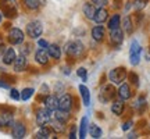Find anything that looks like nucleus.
Segmentation results:
<instances>
[{
  "mask_svg": "<svg viewBox=\"0 0 150 139\" xmlns=\"http://www.w3.org/2000/svg\"><path fill=\"white\" fill-rule=\"evenodd\" d=\"M83 45L78 40H72V42H68L65 45L64 52L71 57H81L83 54Z\"/></svg>",
  "mask_w": 150,
  "mask_h": 139,
  "instance_id": "nucleus-1",
  "label": "nucleus"
},
{
  "mask_svg": "<svg viewBox=\"0 0 150 139\" xmlns=\"http://www.w3.org/2000/svg\"><path fill=\"white\" fill-rule=\"evenodd\" d=\"M140 54H142V46L138 40H132L129 48V63L132 65H138L140 63Z\"/></svg>",
  "mask_w": 150,
  "mask_h": 139,
  "instance_id": "nucleus-2",
  "label": "nucleus"
},
{
  "mask_svg": "<svg viewBox=\"0 0 150 139\" xmlns=\"http://www.w3.org/2000/svg\"><path fill=\"white\" fill-rule=\"evenodd\" d=\"M127 77H128V74H127V70L124 68V67L112 68L111 71L108 72V78H110V81H111L112 84H115V85L122 84L124 81L127 79Z\"/></svg>",
  "mask_w": 150,
  "mask_h": 139,
  "instance_id": "nucleus-3",
  "label": "nucleus"
},
{
  "mask_svg": "<svg viewBox=\"0 0 150 139\" xmlns=\"http://www.w3.org/2000/svg\"><path fill=\"white\" fill-rule=\"evenodd\" d=\"M43 33V25L40 21H31L27 25V35L31 39H39L40 35Z\"/></svg>",
  "mask_w": 150,
  "mask_h": 139,
  "instance_id": "nucleus-4",
  "label": "nucleus"
},
{
  "mask_svg": "<svg viewBox=\"0 0 150 139\" xmlns=\"http://www.w3.org/2000/svg\"><path fill=\"white\" fill-rule=\"evenodd\" d=\"M7 38H8V42L11 45H21L24 42V39H25V35L20 28H11Z\"/></svg>",
  "mask_w": 150,
  "mask_h": 139,
  "instance_id": "nucleus-5",
  "label": "nucleus"
},
{
  "mask_svg": "<svg viewBox=\"0 0 150 139\" xmlns=\"http://www.w3.org/2000/svg\"><path fill=\"white\" fill-rule=\"evenodd\" d=\"M50 120H52V111H49L45 107V109H40V110H38L36 113V123L39 127H42V125H47L50 123Z\"/></svg>",
  "mask_w": 150,
  "mask_h": 139,
  "instance_id": "nucleus-6",
  "label": "nucleus"
},
{
  "mask_svg": "<svg viewBox=\"0 0 150 139\" xmlns=\"http://www.w3.org/2000/svg\"><path fill=\"white\" fill-rule=\"evenodd\" d=\"M115 96V89L111 85H104L100 91V102L102 103H107L111 102Z\"/></svg>",
  "mask_w": 150,
  "mask_h": 139,
  "instance_id": "nucleus-7",
  "label": "nucleus"
},
{
  "mask_svg": "<svg viewBox=\"0 0 150 139\" xmlns=\"http://www.w3.org/2000/svg\"><path fill=\"white\" fill-rule=\"evenodd\" d=\"M110 42L114 46H120L124 42V31L120 27L114 28V29H110Z\"/></svg>",
  "mask_w": 150,
  "mask_h": 139,
  "instance_id": "nucleus-8",
  "label": "nucleus"
},
{
  "mask_svg": "<svg viewBox=\"0 0 150 139\" xmlns=\"http://www.w3.org/2000/svg\"><path fill=\"white\" fill-rule=\"evenodd\" d=\"M72 96L70 93H64L59 97V109L60 110H65V111H70L72 109Z\"/></svg>",
  "mask_w": 150,
  "mask_h": 139,
  "instance_id": "nucleus-9",
  "label": "nucleus"
},
{
  "mask_svg": "<svg viewBox=\"0 0 150 139\" xmlns=\"http://www.w3.org/2000/svg\"><path fill=\"white\" fill-rule=\"evenodd\" d=\"M16 57H17L16 50L13 48H7L4 50V53L1 54V61H3V64H6V65H11L14 63Z\"/></svg>",
  "mask_w": 150,
  "mask_h": 139,
  "instance_id": "nucleus-10",
  "label": "nucleus"
},
{
  "mask_svg": "<svg viewBox=\"0 0 150 139\" xmlns=\"http://www.w3.org/2000/svg\"><path fill=\"white\" fill-rule=\"evenodd\" d=\"M27 56H24V54H20V56H17L16 60H14V63H13V68L16 72H21L27 68Z\"/></svg>",
  "mask_w": 150,
  "mask_h": 139,
  "instance_id": "nucleus-11",
  "label": "nucleus"
},
{
  "mask_svg": "<svg viewBox=\"0 0 150 139\" xmlns=\"http://www.w3.org/2000/svg\"><path fill=\"white\" fill-rule=\"evenodd\" d=\"M43 103H45V107L52 113H54L57 109H59V99L54 96V95H49V96H46Z\"/></svg>",
  "mask_w": 150,
  "mask_h": 139,
  "instance_id": "nucleus-12",
  "label": "nucleus"
},
{
  "mask_svg": "<svg viewBox=\"0 0 150 139\" xmlns=\"http://www.w3.org/2000/svg\"><path fill=\"white\" fill-rule=\"evenodd\" d=\"M35 61L40 65H46L49 63V53L46 52V49H38L35 52Z\"/></svg>",
  "mask_w": 150,
  "mask_h": 139,
  "instance_id": "nucleus-13",
  "label": "nucleus"
},
{
  "mask_svg": "<svg viewBox=\"0 0 150 139\" xmlns=\"http://www.w3.org/2000/svg\"><path fill=\"white\" fill-rule=\"evenodd\" d=\"M27 134V128H25V125L22 123H16L14 124V127H13V131H11V135H13V138L16 139H22Z\"/></svg>",
  "mask_w": 150,
  "mask_h": 139,
  "instance_id": "nucleus-14",
  "label": "nucleus"
},
{
  "mask_svg": "<svg viewBox=\"0 0 150 139\" xmlns=\"http://www.w3.org/2000/svg\"><path fill=\"white\" fill-rule=\"evenodd\" d=\"M125 100H122L121 97L120 99H115V100H112L111 103V111L112 114H115V116H121L125 110Z\"/></svg>",
  "mask_w": 150,
  "mask_h": 139,
  "instance_id": "nucleus-15",
  "label": "nucleus"
},
{
  "mask_svg": "<svg viewBox=\"0 0 150 139\" xmlns=\"http://www.w3.org/2000/svg\"><path fill=\"white\" fill-rule=\"evenodd\" d=\"M92 39L96 40V42H102L104 39V35H106V29L102 25H96V27L92 28Z\"/></svg>",
  "mask_w": 150,
  "mask_h": 139,
  "instance_id": "nucleus-16",
  "label": "nucleus"
},
{
  "mask_svg": "<svg viewBox=\"0 0 150 139\" xmlns=\"http://www.w3.org/2000/svg\"><path fill=\"white\" fill-rule=\"evenodd\" d=\"M107 17H108V13L104 7H97L96 13L93 16V21L96 22V24H103V22L107 20Z\"/></svg>",
  "mask_w": 150,
  "mask_h": 139,
  "instance_id": "nucleus-17",
  "label": "nucleus"
},
{
  "mask_svg": "<svg viewBox=\"0 0 150 139\" xmlns=\"http://www.w3.org/2000/svg\"><path fill=\"white\" fill-rule=\"evenodd\" d=\"M118 96L121 97L122 100H128L131 97V86L127 82H122L120 88H118Z\"/></svg>",
  "mask_w": 150,
  "mask_h": 139,
  "instance_id": "nucleus-18",
  "label": "nucleus"
},
{
  "mask_svg": "<svg viewBox=\"0 0 150 139\" xmlns=\"http://www.w3.org/2000/svg\"><path fill=\"white\" fill-rule=\"evenodd\" d=\"M49 125H50V129H52L53 132H56V134H63V132H64V129H65V124L61 123V121H59L57 118L50 120Z\"/></svg>",
  "mask_w": 150,
  "mask_h": 139,
  "instance_id": "nucleus-19",
  "label": "nucleus"
},
{
  "mask_svg": "<svg viewBox=\"0 0 150 139\" xmlns=\"http://www.w3.org/2000/svg\"><path fill=\"white\" fill-rule=\"evenodd\" d=\"M47 53H49V57H52V59H54V60H59L60 57H61V49H60L59 45L52 43V45H49Z\"/></svg>",
  "mask_w": 150,
  "mask_h": 139,
  "instance_id": "nucleus-20",
  "label": "nucleus"
},
{
  "mask_svg": "<svg viewBox=\"0 0 150 139\" xmlns=\"http://www.w3.org/2000/svg\"><path fill=\"white\" fill-rule=\"evenodd\" d=\"M13 124V114L10 111H0V127H7Z\"/></svg>",
  "mask_w": 150,
  "mask_h": 139,
  "instance_id": "nucleus-21",
  "label": "nucleus"
},
{
  "mask_svg": "<svg viewBox=\"0 0 150 139\" xmlns=\"http://www.w3.org/2000/svg\"><path fill=\"white\" fill-rule=\"evenodd\" d=\"M96 6L93 4V3H85L83 4V14L88 20H93V16H95V13H96Z\"/></svg>",
  "mask_w": 150,
  "mask_h": 139,
  "instance_id": "nucleus-22",
  "label": "nucleus"
},
{
  "mask_svg": "<svg viewBox=\"0 0 150 139\" xmlns=\"http://www.w3.org/2000/svg\"><path fill=\"white\" fill-rule=\"evenodd\" d=\"M70 117H71L70 111H65V110H60V109H57V110L54 111V118H57L59 121H61V123H64V124L68 123Z\"/></svg>",
  "mask_w": 150,
  "mask_h": 139,
  "instance_id": "nucleus-23",
  "label": "nucleus"
},
{
  "mask_svg": "<svg viewBox=\"0 0 150 139\" xmlns=\"http://www.w3.org/2000/svg\"><path fill=\"white\" fill-rule=\"evenodd\" d=\"M79 92L82 96V102L85 106H91V92L85 85H79Z\"/></svg>",
  "mask_w": 150,
  "mask_h": 139,
  "instance_id": "nucleus-24",
  "label": "nucleus"
},
{
  "mask_svg": "<svg viewBox=\"0 0 150 139\" xmlns=\"http://www.w3.org/2000/svg\"><path fill=\"white\" fill-rule=\"evenodd\" d=\"M122 31H125L127 33L134 32V24H132V20H131L129 16H127L122 20Z\"/></svg>",
  "mask_w": 150,
  "mask_h": 139,
  "instance_id": "nucleus-25",
  "label": "nucleus"
},
{
  "mask_svg": "<svg viewBox=\"0 0 150 139\" xmlns=\"http://www.w3.org/2000/svg\"><path fill=\"white\" fill-rule=\"evenodd\" d=\"M89 135H91L92 138H102V129H100V127L99 125H96V124H92V125H89Z\"/></svg>",
  "mask_w": 150,
  "mask_h": 139,
  "instance_id": "nucleus-26",
  "label": "nucleus"
},
{
  "mask_svg": "<svg viewBox=\"0 0 150 139\" xmlns=\"http://www.w3.org/2000/svg\"><path fill=\"white\" fill-rule=\"evenodd\" d=\"M36 138L38 139H47V138H50V128H47L46 125H42L40 128L38 129Z\"/></svg>",
  "mask_w": 150,
  "mask_h": 139,
  "instance_id": "nucleus-27",
  "label": "nucleus"
},
{
  "mask_svg": "<svg viewBox=\"0 0 150 139\" xmlns=\"http://www.w3.org/2000/svg\"><path fill=\"white\" fill-rule=\"evenodd\" d=\"M120 25H121V17H120V14H114L108 21L107 28L108 29H114V28H118Z\"/></svg>",
  "mask_w": 150,
  "mask_h": 139,
  "instance_id": "nucleus-28",
  "label": "nucleus"
},
{
  "mask_svg": "<svg viewBox=\"0 0 150 139\" xmlns=\"http://www.w3.org/2000/svg\"><path fill=\"white\" fill-rule=\"evenodd\" d=\"M88 117H82L81 120V125H79V138L83 139L86 136V132H88Z\"/></svg>",
  "mask_w": 150,
  "mask_h": 139,
  "instance_id": "nucleus-29",
  "label": "nucleus"
},
{
  "mask_svg": "<svg viewBox=\"0 0 150 139\" xmlns=\"http://www.w3.org/2000/svg\"><path fill=\"white\" fill-rule=\"evenodd\" d=\"M22 3L28 10H36L40 6V0H22Z\"/></svg>",
  "mask_w": 150,
  "mask_h": 139,
  "instance_id": "nucleus-30",
  "label": "nucleus"
},
{
  "mask_svg": "<svg viewBox=\"0 0 150 139\" xmlns=\"http://www.w3.org/2000/svg\"><path fill=\"white\" fill-rule=\"evenodd\" d=\"M33 92H35L33 88H25V89L21 92V99L22 100H28V99H31L32 95H33Z\"/></svg>",
  "mask_w": 150,
  "mask_h": 139,
  "instance_id": "nucleus-31",
  "label": "nucleus"
},
{
  "mask_svg": "<svg viewBox=\"0 0 150 139\" xmlns=\"http://www.w3.org/2000/svg\"><path fill=\"white\" fill-rule=\"evenodd\" d=\"M147 4V0H135V9L136 10H143Z\"/></svg>",
  "mask_w": 150,
  "mask_h": 139,
  "instance_id": "nucleus-32",
  "label": "nucleus"
},
{
  "mask_svg": "<svg viewBox=\"0 0 150 139\" xmlns=\"http://www.w3.org/2000/svg\"><path fill=\"white\" fill-rule=\"evenodd\" d=\"M10 97L13 100H20L21 99V93L17 91V89H11L10 91Z\"/></svg>",
  "mask_w": 150,
  "mask_h": 139,
  "instance_id": "nucleus-33",
  "label": "nucleus"
},
{
  "mask_svg": "<svg viewBox=\"0 0 150 139\" xmlns=\"http://www.w3.org/2000/svg\"><path fill=\"white\" fill-rule=\"evenodd\" d=\"M76 74H78V77H81L82 78V81H86V77H88V71H86V68H79L78 71H76Z\"/></svg>",
  "mask_w": 150,
  "mask_h": 139,
  "instance_id": "nucleus-34",
  "label": "nucleus"
},
{
  "mask_svg": "<svg viewBox=\"0 0 150 139\" xmlns=\"http://www.w3.org/2000/svg\"><path fill=\"white\" fill-rule=\"evenodd\" d=\"M91 1L96 6V7H106L107 3H108L107 0H91Z\"/></svg>",
  "mask_w": 150,
  "mask_h": 139,
  "instance_id": "nucleus-35",
  "label": "nucleus"
},
{
  "mask_svg": "<svg viewBox=\"0 0 150 139\" xmlns=\"http://www.w3.org/2000/svg\"><path fill=\"white\" fill-rule=\"evenodd\" d=\"M129 78H131V81H132V84H134L135 86L139 85V79H138V75L135 74V72H131V74H129Z\"/></svg>",
  "mask_w": 150,
  "mask_h": 139,
  "instance_id": "nucleus-36",
  "label": "nucleus"
},
{
  "mask_svg": "<svg viewBox=\"0 0 150 139\" xmlns=\"http://www.w3.org/2000/svg\"><path fill=\"white\" fill-rule=\"evenodd\" d=\"M38 46L40 49H47L49 43H47V40H45V39H39V40H38Z\"/></svg>",
  "mask_w": 150,
  "mask_h": 139,
  "instance_id": "nucleus-37",
  "label": "nucleus"
},
{
  "mask_svg": "<svg viewBox=\"0 0 150 139\" xmlns=\"http://www.w3.org/2000/svg\"><path fill=\"white\" fill-rule=\"evenodd\" d=\"M31 53V46L29 45H24L21 49V54H24V56H28V54Z\"/></svg>",
  "mask_w": 150,
  "mask_h": 139,
  "instance_id": "nucleus-38",
  "label": "nucleus"
},
{
  "mask_svg": "<svg viewBox=\"0 0 150 139\" xmlns=\"http://www.w3.org/2000/svg\"><path fill=\"white\" fill-rule=\"evenodd\" d=\"M131 127H132V121H127L122 125V131H128V129H131Z\"/></svg>",
  "mask_w": 150,
  "mask_h": 139,
  "instance_id": "nucleus-39",
  "label": "nucleus"
},
{
  "mask_svg": "<svg viewBox=\"0 0 150 139\" xmlns=\"http://www.w3.org/2000/svg\"><path fill=\"white\" fill-rule=\"evenodd\" d=\"M70 138H71V139H75V138H76V136H75V129H72V131H71Z\"/></svg>",
  "mask_w": 150,
  "mask_h": 139,
  "instance_id": "nucleus-40",
  "label": "nucleus"
},
{
  "mask_svg": "<svg viewBox=\"0 0 150 139\" xmlns=\"http://www.w3.org/2000/svg\"><path fill=\"white\" fill-rule=\"evenodd\" d=\"M0 86H1V88H8V84H4V82H0Z\"/></svg>",
  "mask_w": 150,
  "mask_h": 139,
  "instance_id": "nucleus-41",
  "label": "nucleus"
},
{
  "mask_svg": "<svg viewBox=\"0 0 150 139\" xmlns=\"http://www.w3.org/2000/svg\"><path fill=\"white\" fill-rule=\"evenodd\" d=\"M1 20H3V16H1V13H0V22H1Z\"/></svg>",
  "mask_w": 150,
  "mask_h": 139,
  "instance_id": "nucleus-42",
  "label": "nucleus"
}]
</instances>
